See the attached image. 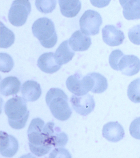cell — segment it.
I'll use <instances>...</instances> for the list:
<instances>
[{
	"label": "cell",
	"instance_id": "obj_18",
	"mask_svg": "<svg viewBox=\"0 0 140 158\" xmlns=\"http://www.w3.org/2000/svg\"><path fill=\"white\" fill-rule=\"evenodd\" d=\"M21 82L18 77L9 76L1 81L0 92L3 96L15 95L20 91Z\"/></svg>",
	"mask_w": 140,
	"mask_h": 158
},
{
	"label": "cell",
	"instance_id": "obj_20",
	"mask_svg": "<svg viewBox=\"0 0 140 158\" xmlns=\"http://www.w3.org/2000/svg\"><path fill=\"white\" fill-rule=\"evenodd\" d=\"M74 55V52L70 46L68 40L61 43L54 54L56 62L61 66L71 61Z\"/></svg>",
	"mask_w": 140,
	"mask_h": 158
},
{
	"label": "cell",
	"instance_id": "obj_29",
	"mask_svg": "<svg viewBox=\"0 0 140 158\" xmlns=\"http://www.w3.org/2000/svg\"><path fill=\"white\" fill-rule=\"evenodd\" d=\"M111 0H90L91 3L94 7L103 8L109 4Z\"/></svg>",
	"mask_w": 140,
	"mask_h": 158
},
{
	"label": "cell",
	"instance_id": "obj_24",
	"mask_svg": "<svg viewBox=\"0 0 140 158\" xmlns=\"http://www.w3.org/2000/svg\"><path fill=\"white\" fill-rule=\"evenodd\" d=\"M56 0H35L36 8L42 13H51L56 8Z\"/></svg>",
	"mask_w": 140,
	"mask_h": 158
},
{
	"label": "cell",
	"instance_id": "obj_3",
	"mask_svg": "<svg viewBox=\"0 0 140 158\" xmlns=\"http://www.w3.org/2000/svg\"><path fill=\"white\" fill-rule=\"evenodd\" d=\"M68 101L67 95L58 88L50 89L46 96V103L51 113L55 118L60 121L67 120L72 114Z\"/></svg>",
	"mask_w": 140,
	"mask_h": 158
},
{
	"label": "cell",
	"instance_id": "obj_25",
	"mask_svg": "<svg viewBox=\"0 0 140 158\" xmlns=\"http://www.w3.org/2000/svg\"><path fill=\"white\" fill-rule=\"evenodd\" d=\"M14 63L13 58L9 54L5 53H1V71L4 73H9L14 67Z\"/></svg>",
	"mask_w": 140,
	"mask_h": 158
},
{
	"label": "cell",
	"instance_id": "obj_13",
	"mask_svg": "<svg viewBox=\"0 0 140 158\" xmlns=\"http://www.w3.org/2000/svg\"><path fill=\"white\" fill-rule=\"evenodd\" d=\"M102 135L109 141L116 143L123 139L125 131L118 122H109L103 127Z\"/></svg>",
	"mask_w": 140,
	"mask_h": 158
},
{
	"label": "cell",
	"instance_id": "obj_15",
	"mask_svg": "<svg viewBox=\"0 0 140 158\" xmlns=\"http://www.w3.org/2000/svg\"><path fill=\"white\" fill-rule=\"evenodd\" d=\"M68 41L72 50L76 52L86 51L92 44L90 37L83 34L80 30L74 32Z\"/></svg>",
	"mask_w": 140,
	"mask_h": 158
},
{
	"label": "cell",
	"instance_id": "obj_14",
	"mask_svg": "<svg viewBox=\"0 0 140 158\" xmlns=\"http://www.w3.org/2000/svg\"><path fill=\"white\" fill-rule=\"evenodd\" d=\"M37 65L42 71L49 74L56 72L61 67L56 62L54 54L52 52L42 54L38 59Z\"/></svg>",
	"mask_w": 140,
	"mask_h": 158
},
{
	"label": "cell",
	"instance_id": "obj_22",
	"mask_svg": "<svg viewBox=\"0 0 140 158\" xmlns=\"http://www.w3.org/2000/svg\"><path fill=\"white\" fill-rule=\"evenodd\" d=\"M1 48H8L14 44L15 41V35L11 30L8 29L1 22Z\"/></svg>",
	"mask_w": 140,
	"mask_h": 158
},
{
	"label": "cell",
	"instance_id": "obj_19",
	"mask_svg": "<svg viewBox=\"0 0 140 158\" xmlns=\"http://www.w3.org/2000/svg\"><path fill=\"white\" fill-rule=\"evenodd\" d=\"M58 2L61 14L68 18L76 17L82 8L80 0H58Z\"/></svg>",
	"mask_w": 140,
	"mask_h": 158
},
{
	"label": "cell",
	"instance_id": "obj_8",
	"mask_svg": "<svg viewBox=\"0 0 140 158\" xmlns=\"http://www.w3.org/2000/svg\"><path fill=\"white\" fill-rule=\"evenodd\" d=\"M70 102L76 112L83 116L88 115L93 112L95 106L94 98L88 94L82 96L73 95Z\"/></svg>",
	"mask_w": 140,
	"mask_h": 158
},
{
	"label": "cell",
	"instance_id": "obj_9",
	"mask_svg": "<svg viewBox=\"0 0 140 158\" xmlns=\"http://www.w3.org/2000/svg\"><path fill=\"white\" fill-rule=\"evenodd\" d=\"M83 80L87 90L94 93H102L108 88V81L106 78L99 73H90L83 77Z\"/></svg>",
	"mask_w": 140,
	"mask_h": 158
},
{
	"label": "cell",
	"instance_id": "obj_11",
	"mask_svg": "<svg viewBox=\"0 0 140 158\" xmlns=\"http://www.w3.org/2000/svg\"><path fill=\"white\" fill-rule=\"evenodd\" d=\"M102 33L104 43L111 47L120 45L125 39L123 32L112 25H106L102 30Z\"/></svg>",
	"mask_w": 140,
	"mask_h": 158
},
{
	"label": "cell",
	"instance_id": "obj_7",
	"mask_svg": "<svg viewBox=\"0 0 140 158\" xmlns=\"http://www.w3.org/2000/svg\"><path fill=\"white\" fill-rule=\"evenodd\" d=\"M54 122H49L44 126L43 131L48 142L53 147H64L68 142V136L66 133L61 131L60 127L54 128Z\"/></svg>",
	"mask_w": 140,
	"mask_h": 158
},
{
	"label": "cell",
	"instance_id": "obj_12",
	"mask_svg": "<svg viewBox=\"0 0 140 158\" xmlns=\"http://www.w3.org/2000/svg\"><path fill=\"white\" fill-rule=\"evenodd\" d=\"M16 138L5 132L1 131V154L6 157H12L19 149Z\"/></svg>",
	"mask_w": 140,
	"mask_h": 158
},
{
	"label": "cell",
	"instance_id": "obj_16",
	"mask_svg": "<svg viewBox=\"0 0 140 158\" xmlns=\"http://www.w3.org/2000/svg\"><path fill=\"white\" fill-rule=\"evenodd\" d=\"M21 92L26 101L34 102L38 99L41 96V86L36 81L28 80L22 85Z\"/></svg>",
	"mask_w": 140,
	"mask_h": 158
},
{
	"label": "cell",
	"instance_id": "obj_10",
	"mask_svg": "<svg viewBox=\"0 0 140 158\" xmlns=\"http://www.w3.org/2000/svg\"><path fill=\"white\" fill-rule=\"evenodd\" d=\"M118 70L128 76L136 75L140 70V60L134 55H124L118 64Z\"/></svg>",
	"mask_w": 140,
	"mask_h": 158
},
{
	"label": "cell",
	"instance_id": "obj_6",
	"mask_svg": "<svg viewBox=\"0 0 140 158\" xmlns=\"http://www.w3.org/2000/svg\"><path fill=\"white\" fill-rule=\"evenodd\" d=\"M102 23V19L100 14L91 10L86 11L79 20L81 31L87 35L98 34Z\"/></svg>",
	"mask_w": 140,
	"mask_h": 158
},
{
	"label": "cell",
	"instance_id": "obj_17",
	"mask_svg": "<svg viewBox=\"0 0 140 158\" xmlns=\"http://www.w3.org/2000/svg\"><path fill=\"white\" fill-rule=\"evenodd\" d=\"M123 15L128 20L140 19V0H119Z\"/></svg>",
	"mask_w": 140,
	"mask_h": 158
},
{
	"label": "cell",
	"instance_id": "obj_21",
	"mask_svg": "<svg viewBox=\"0 0 140 158\" xmlns=\"http://www.w3.org/2000/svg\"><path fill=\"white\" fill-rule=\"evenodd\" d=\"M82 77L80 73H76L69 77L66 81L67 89L77 96H84L88 93L82 84Z\"/></svg>",
	"mask_w": 140,
	"mask_h": 158
},
{
	"label": "cell",
	"instance_id": "obj_23",
	"mask_svg": "<svg viewBox=\"0 0 140 158\" xmlns=\"http://www.w3.org/2000/svg\"><path fill=\"white\" fill-rule=\"evenodd\" d=\"M127 96L130 101L134 103L140 102V78L131 81L127 89Z\"/></svg>",
	"mask_w": 140,
	"mask_h": 158
},
{
	"label": "cell",
	"instance_id": "obj_2",
	"mask_svg": "<svg viewBox=\"0 0 140 158\" xmlns=\"http://www.w3.org/2000/svg\"><path fill=\"white\" fill-rule=\"evenodd\" d=\"M10 126L14 129L23 128L29 118L30 112L26 101L23 98L16 96L8 100L4 107Z\"/></svg>",
	"mask_w": 140,
	"mask_h": 158
},
{
	"label": "cell",
	"instance_id": "obj_27",
	"mask_svg": "<svg viewBox=\"0 0 140 158\" xmlns=\"http://www.w3.org/2000/svg\"><path fill=\"white\" fill-rule=\"evenodd\" d=\"M128 35L131 43L136 45H140V24L129 30Z\"/></svg>",
	"mask_w": 140,
	"mask_h": 158
},
{
	"label": "cell",
	"instance_id": "obj_1",
	"mask_svg": "<svg viewBox=\"0 0 140 158\" xmlns=\"http://www.w3.org/2000/svg\"><path fill=\"white\" fill-rule=\"evenodd\" d=\"M45 122L40 118H34L28 130L29 146L30 151L38 157L48 154L53 147L48 142L47 137L43 132Z\"/></svg>",
	"mask_w": 140,
	"mask_h": 158
},
{
	"label": "cell",
	"instance_id": "obj_28",
	"mask_svg": "<svg viewBox=\"0 0 140 158\" xmlns=\"http://www.w3.org/2000/svg\"><path fill=\"white\" fill-rule=\"evenodd\" d=\"M130 132L131 136L140 139V117L134 119L130 124Z\"/></svg>",
	"mask_w": 140,
	"mask_h": 158
},
{
	"label": "cell",
	"instance_id": "obj_26",
	"mask_svg": "<svg viewBox=\"0 0 140 158\" xmlns=\"http://www.w3.org/2000/svg\"><path fill=\"white\" fill-rule=\"evenodd\" d=\"M124 55L120 49L113 51L109 57V63L110 67L114 70L118 71V64L122 57Z\"/></svg>",
	"mask_w": 140,
	"mask_h": 158
},
{
	"label": "cell",
	"instance_id": "obj_4",
	"mask_svg": "<svg viewBox=\"0 0 140 158\" xmlns=\"http://www.w3.org/2000/svg\"><path fill=\"white\" fill-rule=\"evenodd\" d=\"M34 36L44 48H53L57 43L58 36L54 24L51 19L42 17L34 22L32 27Z\"/></svg>",
	"mask_w": 140,
	"mask_h": 158
},
{
	"label": "cell",
	"instance_id": "obj_5",
	"mask_svg": "<svg viewBox=\"0 0 140 158\" xmlns=\"http://www.w3.org/2000/svg\"><path fill=\"white\" fill-rule=\"evenodd\" d=\"M31 11L29 0H14L8 13L9 22L15 27H21L26 22Z\"/></svg>",
	"mask_w": 140,
	"mask_h": 158
}]
</instances>
